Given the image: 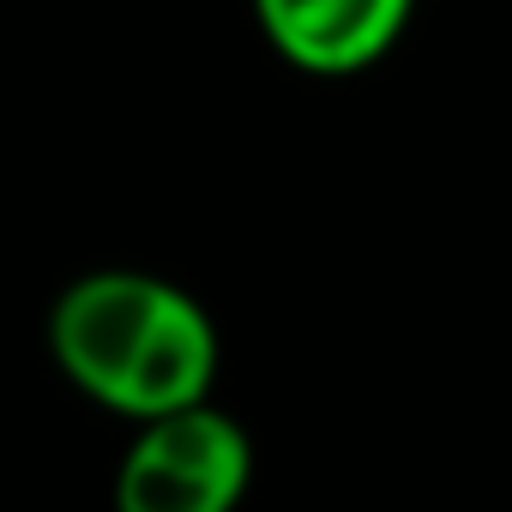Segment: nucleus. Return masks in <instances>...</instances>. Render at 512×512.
I'll return each mask as SVG.
<instances>
[{
	"label": "nucleus",
	"instance_id": "nucleus-1",
	"mask_svg": "<svg viewBox=\"0 0 512 512\" xmlns=\"http://www.w3.org/2000/svg\"><path fill=\"white\" fill-rule=\"evenodd\" d=\"M61 374L103 410L163 422L199 410L217 374V332L193 296L145 272H91L49 314Z\"/></svg>",
	"mask_w": 512,
	"mask_h": 512
},
{
	"label": "nucleus",
	"instance_id": "nucleus-3",
	"mask_svg": "<svg viewBox=\"0 0 512 512\" xmlns=\"http://www.w3.org/2000/svg\"><path fill=\"white\" fill-rule=\"evenodd\" d=\"M416 0H253L272 49L302 73H362L380 61Z\"/></svg>",
	"mask_w": 512,
	"mask_h": 512
},
{
	"label": "nucleus",
	"instance_id": "nucleus-2",
	"mask_svg": "<svg viewBox=\"0 0 512 512\" xmlns=\"http://www.w3.org/2000/svg\"><path fill=\"white\" fill-rule=\"evenodd\" d=\"M253 476V446L235 416L199 404L127 446L115 476V512H235Z\"/></svg>",
	"mask_w": 512,
	"mask_h": 512
}]
</instances>
